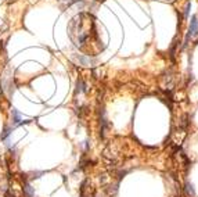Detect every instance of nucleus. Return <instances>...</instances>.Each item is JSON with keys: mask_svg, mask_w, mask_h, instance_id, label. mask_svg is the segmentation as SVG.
I'll return each mask as SVG.
<instances>
[{"mask_svg": "<svg viewBox=\"0 0 198 197\" xmlns=\"http://www.w3.org/2000/svg\"><path fill=\"white\" fill-rule=\"evenodd\" d=\"M186 192H187V194H189L190 197H194L195 196L194 188H193V185H191V183H189V182L186 183Z\"/></svg>", "mask_w": 198, "mask_h": 197, "instance_id": "obj_4", "label": "nucleus"}, {"mask_svg": "<svg viewBox=\"0 0 198 197\" xmlns=\"http://www.w3.org/2000/svg\"><path fill=\"white\" fill-rule=\"evenodd\" d=\"M13 124L15 125V126H18V125H22L24 124V117L18 112V110L13 108Z\"/></svg>", "mask_w": 198, "mask_h": 197, "instance_id": "obj_2", "label": "nucleus"}, {"mask_svg": "<svg viewBox=\"0 0 198 197\" xmlns=\"http://www.w3.org/2000/svg\"><path fill=\"white\" fill-rule=\"evenodd\" d=\"M24 194H25V197H35V190L32 189V186H31L29 183H25Z\"/></svg>", "mask_w": 198, "mask_h": 197, "instance_id": "obj_3", "label": "nucleus"}, {"mask_svg": "<svg viewBox=\"0 0 198 197\" xmlns=\"http://www.w3.org/2000/svg\"><path fill=\"white\" fill-rule=\"evenodd\" d=\"M198 35V20L195 15L191 17L190 21V29H189V36H197Z\"/></svg>", "mask_w": 198, "mask_h": 197, "instance_id": "obj_1", "label": "nucleus"}, {"mask_svg": "<svg viewBox=\"0 0 198 197\" xmlns=\"http://www.w3.org/2000/svg\"><path fill=\"white\" fill-rule=\"evenodd\" d=\"M11 128H4V130H3V132H2V136H0V137H2V140H7V137H9L10 136V133H11Z\"/></svg>", "mask_w": 198, "mask_h": 197, "instance_id": "obj_5", "label": "nucleus"}]
</instances>
